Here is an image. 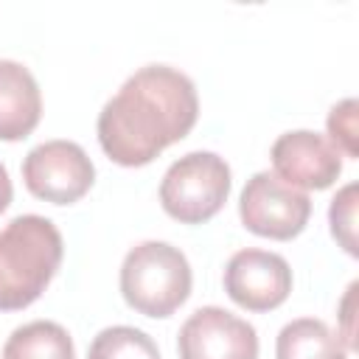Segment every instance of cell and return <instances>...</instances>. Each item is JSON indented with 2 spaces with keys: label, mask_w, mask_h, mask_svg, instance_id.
I'll list each match as a JSON object with an SVG mask.
<instances>
[{
  "label": "cell",
  "mask_w": 359,
  "mask_h": 359,
  "mask_svg": "<svg viewBox=\"0 0 359 359\" xmlns=\"http://www.w3.org/2000/svg\"><path fill=\"white\" fill-rule=\"evenodd\" d=\"M180 359H258L255 328L219 306L196 309L177 337Z\"/></svg>",
  "instance_id": "7"
},
{
  "label": "cell",
  "mask_w": 359,
  "mask_h": 359,
  "mask_svg": "<svg viewBox=\"0 0 359 359\" xmlns=\"http://www.w3.org/2000/svg\"><path fill=\"white\" fill-rule=\"evenodd\" d=\"M22 180L36 199L70 205L90 191L95 180V165L79 143L45 140L25 154Z\"/></svg>",
  "instance_id": "6"
},
{
  "label": "cell",
  "mask_w": 359,
  "mask_h": 359,
  "mask_svg": "<svg viewBox=\"0 0 359 359\" xmlns=\"http://www.w3.org/2000/svg\"><path fill=\"white\" fill-rule=\"evenodd\" d=\"M278 359H348V351L323 320L300 317L280 328L275 342Z\"/></svg>",
  "instance_id": "11"
},
{
  "label": "cell",
  "mask_w": 359,
  "mask_h": 359,
  "mask_svg": "<svg viewBox=\"0 0 359 359\" xmlns=\"http://www.w3.org/2000/svg\"><path fill=\"white\" fill-rule=\"evenodd\" d=\"M191 264L180 247L140 241L121 264V294L146 317L174 314L191 294Z\"/></svg>",
  "instance_id": "3"
},
{
  "label": "cell",
  "mask_w": 359,
  "mask_h": 359,
  "mask_svg": "<svg viewBox=\"0 0 359 359\" xmlns=\"http://www.w3.org/2000/svg\"><path fill=\"white\" fill-rule=\"evenodd\" d=\"M59 227L36 213L14 216L0 230V311L31 306L62 264Z\"/></svg>",
  "instance_id": "2"
},
{
  "label": "cell",
  "mask_w": 359,
  "mask_h": 359,
  "mask_svg": "<svg viewBox=\"0 0 359 359\" xmlns=\"http://www.w3.org/2000/svg\"><path fill=\"white\" fill-rule=\"evenodd\" d=\"M230 194V165L213 151H188L168 165L160 182L163 210L182 224L213 219Z\"/></svg>",
  "instance_id": "4"
},
{
  "label": "cell",
  "mask_w": 359,
  "mask_h": 359,
  "mask_svg": "<svg viewBox=\"0 0 359 359\" xmlns=\"http://www.w3.org/2000/svg\"><path fill=\"white\" fill-rule=\"evenodd\" d=\"M196 115L194 81L177 67L146 65L98 112V143L118 165H146L163 149L182 140L194 129Z\"/></svg>",
  "instance_id": "1"
},
{
  "label": "cell",
  "mask_w": 359,
  "mask_h": 359,
  "mask_svg": "<svg viewBox=\"0 0 359 359\" xmlns=\"http://www.w3.org/2000/svg\"><path fill=\"white\" fill-rule=\"evenodd\" d=\"M3 359H76L70 334L50 320H34L11 331Z\"/></svg>",
  "instance_id": "12"
},
{
  "label": "cell",
  "mask_w": 359,
  "mask_h": 359,
  "mask_svg": "<svg viewBox=\"0 0 359 359\" xmlns=\"http://www.w3.org/2000/svg\"><path fill=\"white\" fill-rule=\"evenodd\" d=\"M238 216L255 236L289 241L303 233L311 216V199L306 191L286 185L272 171H258L247 180L238 196Z\"/></svg>",
  "instance_id": "5"
},
{
  "label": "cell",
  "mask_w": 359,
  "mask_h": 359,
  "mask_svg": "<svg viewBox=\"0 0 359 359\" xmlns=\"http://www.w3.org/2000/svg\"><path fill=\"white\" fill-rule=\"evenodd\" d=\"M87 359H160L157 342L132 325H109L90 342Z\"/></svg>",
  "instance_id": "13"
},
{
  "label": "cell",
  "mask_w": 359,
  "mask_h": 359,
  "mask_svg": "<svg viewBox=\"0 0 359 359\" xmlns=\"http://www.w3.org/2000/svg\"><path fill=\"white\" fill-rule=\"evenodd\" d=\"M224 292L247 311L278 309L292 292V269L269 250H238L224 266Z\"/></svg>",
  "instance_id": "8"
},
{
  "label": "cell",
  "mask_w": 359,
  "mask_h": 359,
  "mask_svg": "<svg viewBox=\"0 0 359 359\" xmlns=\"http://www.w3.org/2000/svg\"><path fill=\"white\" fill-rule=\"evenodd\" d=\"M328 135H331V143L339 149V154L342 151L348 157L359 154V149H356V101L353 98H345V101L331 107V112H328Z\"/></svg>",
  "instance_id": "15"
},
{
  "label": "cell",
  "mask_w": 359,
  "mask_h": 359,
  "mask_svg": "<svg viewBox=\"0 0 359 359\" xmlns=\"http://www.w3.org/2000/svg\"><path fill=\"white\" fill-rule=\"evenodd\" d=\"M39 115L42 95L34 73L14 59H0V140L28 137Z\"/></svg>",
  "instance_id": "10"
},
{
  "label": "cell",
  "mask_w": 359,
  "mask_h": 359,
  "mask_svg": "<svg viewBox=\"0 0 359 359\" xmlns=\"http://www.w3.org/2000/svg\"><path fill=\"white\" fill-rule=\"evenodd\" d=\"M11 194H14V188H11V180H8V171H6V165L0 163V213L11 205Z\"/></svg>",
  "instance_id": "16"
},
{
  "label": "cell",
  "mask_w": 359,
  "mask_h": 359,
  "mask_svg": "<svg viewBox=\"0 0 359 359\" xmlns=\"http://www.w3.org/2000/svg\"><path fill=\"white\" fill-rule=\"evenodd\" d=\"M328 222H331L334 238H337L351 255H356V182L345 185V188L331 199Z\"/></svg>",
  "instance_id": "14"
},
{
  "label": "cell",
  "mask_w": 359,
  "mask_h": 359,
  "mask_svg": "<svg viewBox=\"0 0 359 359\" xmlns=\"http://www.w3.org/2000/svg\"><path fill=\"white\" fill-rule=\"evenodd\" d=\"M272 165L275 174L300 191H323L331 182H337V177L342 174V154L339 149L325 137L317 135L311 129H294V132H283L275 143H272Z\"/></svg>",
  "instance_id": "9"
}]
</instances>
